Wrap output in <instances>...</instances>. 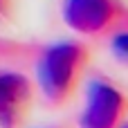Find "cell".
<instances>
[{"mask_svg": "<svg viewBox=\"0 0 128 128\" xmlns=\"http://www.w3.org/2000/svg\"><path fill=\"white\" fill-rule=\"evenodd\" d=\"M88 52L79 43H56L47 47L38 61V86L50 104H63L76 90L86 68Z\"/></svg>", "mask_w": 128, "mask_h": 128, "instance_id": "6da1fadb", "label": "cell"}, {"mask_svg": "<svg viewBox=\"0 0 128 128\" xmlns=\"http://www.w3.org/2000/svg\"><path fill=\"white\" fill-rule=\"evenodd\" d=\"M128 110L124 92L104 79H94L88 86L86 108L81 112V128H119Z\"/></svg>", "mask_w": 128, "mask_h": 128, "instance_id": "7a4b0ae2", "label": "cell"}, {"mask_svg": "<svg viewBox=\"0 0 128 128\" xmlns=\"http://www.w3.org/2000/svg\"><path fill=\"white\" fill-rule=\"evenodd\" d=\"M32 101V86L18 72H0V128H18Z\"/></svg>", "mask_w": 128, "mask_h": 128, "instance_id": "277c9868", "label": "cell"}, {"mask_svg": "<svg viewBox=\"0 0 128 128\" xmlns=\"http://www.w3.org/2000/svg\"><path fill=\"white\" fill-rule=\"evenodd\" d=\"M63 18L76 34H101L119 18L117 0H65Z\"/></svg>", "mask_w": 128, "mask_h": 128, "instance_id": "3957f363", "label": "cell"}, {"mask_svg": "<svg viewBox=\"0 0 128 128\" xmlns=\"http://www.w3.org/2000/svg\"><path fill=\"white\" fill-rule=\"evenodd\" d=\"M4 2H7V0H0V9H2V7H4Z\"/></svg>", "mask_w": 128, "mask_h": 128, "instance_id": "8992f818", "label": "cell"}, {"mask_svg": "<svg viewBox=\"0 0 128 128\" xmlns=\"http://www.w3.org/2000/svg\"><path fill=\"white\" fill-rule=\"evenodd\" d=\"M119 128H128V126H119Z\"/></svg>", "mask_w": 128, "mask_h": 128, "instance_id": "52a82bcc", "label": "cell"}, {"mask_svg": "<svg viewBox=\"0 0 128 128\" xmlns=\"http://www.w3.org/2000/svg\"><path fill=\"white\" fill-rule=\"evenodd\" d=\"M110 47H112V54H115L119 61L128 63V32H122V34H117V36L112 38Z\"/></svg>", "mask_w": 128, "mask_h": 128, "instance_id": "5b68a950", "label": "cell"}]
</instances>
